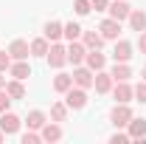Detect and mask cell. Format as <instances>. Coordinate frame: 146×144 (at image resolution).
<instances>
[{
	"label": "cell",
	"mask_w": 146,
	"mask_h": 144,
	"mask_svg": "<svg viewBox=\"0 0 146 144\" xmlns=\"http://www.w3.org/2000/svg\"><path fill=\"white\" fill-rule=\"evenodd\" d=\"M129 119H132L129 102H115V108L110 110V122H112V127H127Z\"/></svg>",
	"instance_id": "obj_2"
},
{
	"label": "cell",
	"mask_w": 146,
	"mask_h": 144,
	"mask_svg": "<svg viewBox=\"0 0 146 144\" xmlns=\"http://www.w3.org/2000/svg\"><path fill=\"white\" fill-rule=\"evenodd\" d=\"M0 88H6V76L3 73H0Z\"/></svg>",
	"instance_id": "obj_36"
},
{
	"label": "cell",
	"mask_w": 146,
	"mask_h": 144,
	"mask_svg": "<svg viewBox=\"0 0 146 144\" xmlns=\"http://www.w3.org/2000/svg\"><path fill=\"white\" fill-rule=\"evenodd\" d=\"M112 85H115V79H112V73H110V71H96V79H93L96 93H110Z\"/></svg>",
	"instance_id": "obj_12"
},
{
	"label": "cell",
	"mask_w": 146,
	"mask_h": 144,
	"mask_svg": "<svg viewBox=\"0 0 146 144\" xmlns=\"http://www.w3.org/2000/svg\"><path fill=\"white\" fill-rule=\"evenodd\" d=\"M3 139H6V133H3V130H0V141H3Z\"/></svg>",
	"instance_id": "obj_37"
},
{
	"label": "cell",
	"mask_w": 146,
	"mask_h": 144,
	"mask_svg": "<svg viewBox=\"0 0 146 144\" xmlns=\"http://www.w3.org/2000/svg\"><path fill=\"white\" fill-rule=\"evenodd\" d=\"M39 136H42V141H48V144L62 141V124L59 122H45L42 130H39Z\"/></svg>",
	"instance_id": "obj_9"
},
{
	"label": "cell",
	"mask_w": 146,
	"mask_h": 144,
	"mask_svg": "<svg viewBox=\"0 0 146 144\" xmlns=\"http://www.w3.org/2000/svg\"><path fill=\"white\" fill-rule=\"evenodd\" d=\"M112 59L115 62H129L132 59V42L129 40H115V48H112Z\"/></svg>",
	"instance_id": "obj_11"
},
{
	"label": "cell",
	"mask_w": 146,
	"mask_h": 144,
	"mask_svg": "<svg viewBox=\"0 0 146 144\" xmlns=\"http://www.w3.org/2000/svg\"><path fill=\"white\" fill-rule=\"evenodd\" d=\"M20 124H23L20 116H14L11 110H3V113H0V130H3L6 136H14V133L20 130Z\"/></svg>",
	"instance_id": "obj_8"
},
{
	"label": "cell",
	"mask_w": 146,
	"mask_h": 144,
	"mask_svg": "<svg viewBox=\"0 0 146 144\" xmlns=\"http://www.w3.org/2000/svg\"><path fill=\"white\" fill-rule=\"evenodd\" d=\"M129 11H132V6L127 0H110V6H107V14L112 20H118V23H124L129 17Z\"/></svg>",
	"instance_id": "obj_6"
},
{
	"label": "cell",
	"mask_w": 146,
	"mask_h": 144,
	"mask_svg": "<svg viewBox=\"0 0 146 144\" xmlns=\"http://www.w3.org/2000/svg\"><path fill=\"white\" fill-rule=\"evenodd\" d=\"M48 122V116L42 113V110H28V116H25V124L28 130H42V124Z\"/></svg>",
	"instance_id": "obj_22"
},
{
	"label": "cell",
	"mask_w": 146,
	"mask_h": 144,
	"mask_svg": "<svg viewBox=\"0 0 146 144\" xmlns=\"http://www.w3.org/2000/svg\"><path fill=\"white\" fill-rule=\"evenodd\" d=\"M141 79H143V82H146V65H143V68H141Z\"/></svg>",
	"instance_id": "obj_35"
},
{
	"label": "cell",
	"mask_w": 146,
	"mask_h": 144,
	"mask_svg": "<svg viewBox=\"0 0 146 144\" xmlns=\"http://www.w3.org/2000/svg\"><path fill=\"white\" fill-rule=\"evenodd\" d=\"M62 34H65V23H59V20H48L45 28H42V37H48L51 42H59Z\"/></svg>",
	"instance_id": "obj_15"
},
{
	"label": "cell",
	"mask_w": 146,
	"mask_h": 144,
	"mask_svg": "<svg viewBox=\"0 0 146 144\" xmlns=\"http://www.w3.org/2000/svg\"><path fill=\"white\" fill-rule=\"evenodd\" d=\"M6 93L11 96V102L25 99V85H23V79H6Z\"/></svg>",
	"instance_id": "obj_19"
},
{
	"label": "cell",
	"mask_w": 146,
	"mask_h": 144,
	"mask_svg": "<svg viewBox=\"0 0 146 144\" xmlns=\"http://www.w3.org/2000/svg\"><path fill=\"white\" fill-rule=\"evenodd\" d=\"M127 23H129V28L132 31H146V11H141V9H132L129 11V17H127Z\"/></svg>",
	"instance_id": "obj_18"
},
{
	"label": "cell",
	"mask_w": 146,
	"mask_h": 144,
	"mask_svg": "<svg viewBox=\"0 0 146 144\" xmlns=\"http://www.w3.org/2000/svg\"><path fill=\"white\" fill-rule=\"evenodd\" d=\"M73 11H76L79 17H84V14H90V11H93L90 0H76V3H73Z\"/></svg>",
	"instance_id": "obj_29"
},
{
	"label": "cell",
	"mask_w": 146,
	"mask_h": 144,
	"mask_svg": "<svg viewBox=\"0 0 146 144\" xmlns=\"http://www.w3.org/2000/svg\"><path fill=\"white\" fill-rule=\"evenodd\" d=\"M20 141H23V144H39L42 136H39V130H25V133L20 136Z\"/></svg>",
	"instance_id": "obj_28"
},
{
	"label": "cell",
	"mask_w": 146,
	"mask_h": 144,
	"mask_svg": "<svg viewBox=\"0 0 146 144\" xmlns=\"http://www.w3.org/2000/svg\"><path fill=\"white\" fill-rule=\"evenodd\" d=\"M68 113H70V108L65 102H56V105H51V122H65Z\"/></svg>",
	"instance_id": "obj_25"
},
{
	"label": "cell",
	"mask_w": 146,
	"mask_h": 144,
	"mask_svg": "<svg viewBox=\"0 0 146 144\" xmlns=\"http://www.w3.org/2000/svg\"><path fill=\"white\" fill-rule=\"evenodd\" d=\"M84 57H87V45H84L82 40L68 42V62H70L73 68H76V65H84Z\"/></svg>",
	"instance_id": "obj_4"
},
{
	"label": "cell",
	"mask_w": 146,
	"mask_h": 144,
	"mask_svg": "<svg viewBox=\"0 0 146 144\" xmlns=\"http://www.w3.org/2000/svg\"><path fill=\"white\" fill-rule=\"evenodd\" d=\"M9 76H11V79H23V82H25V79L31 76L28 59H14V62H11V68H9Z\"/></svg>",
	"instance_id": "obj_17"
},
{
	"label": "cell",
	"mask_w": 146,
	"mask_h": 144,
	"mask_svg": "<svg viewBox=\"0 0 146 144\" xmlns=\"http://www.w3.org/2000/svg\"><path fill=\"white\" fill-rule=\"evenodd\" d=\"M98 34L104 37V40H112V42H115V40L121 37V23H118V20H112V17L101 20V23H98Z\"/></svg>",
	"instance_id": "obj_7"
},
{
	"label": "cell",
	"mask_w": 146,
	"mask_h": 144,
	"mask_svg": "<svg viewBox=\"0 0 146 144\" xmlns=\"http://www.w3.org/2000/svg\"><path fill=\"white\" fill-rule=\"evenodd\" d=\"M9 105H11V96L6 93V88H0V113L9 110Z\"/></svg>",
	"instance_id": "obj_32"
},
{
	"label": "cell",
	"mask_w": 146,
	"mask_h": 144,
	"mask_svg": "<svg viewBox=\"0 0 146 144\" xmlns=\"http://www.w3.org/2000/svg\"><path fill=\"white\" fill-rule=\"evenodd\" d=\"M110 93H112V99H115V102H132V99H135V90H132L129 82H115Z\"/></svg>",
	"instance_id": "obj_14"
},
{
	"label": "cell",
	"mask_w": 146,
	"mask_h": 144,
	"mask_svg": "<svg viewBox=\"0 0 146 144\" xmlns=\"http://www.w3.org/2000/svg\"><path fill=\"white\" fill-rule=\"evenodd\" d=\"M132 90H135V99H138L141 105H146V82H143V79H141V82H138Z\"/></svg>",
	"instance_id": "obj_30"
},
{
	"label": "cell",
	"mask_w": 146,
	"mask_h": 144,
	"mask_svg": "<svg viewBox=\"0 0 146 144\" xmlns=\"http://www.w3.org/2000/svg\"><path fill=\"white\" fill-rule=\"evenodd\" d=\"M45 59H48L51 68H62V65H68V45H62V42H51Z\"/></svg>",
	"instance_id": "obj_3"
},
{
	"label": "cell",
	"mask_w": 146,
	"mask_h": 144,
	"mask_svg": "<svg viewBox=\"0 0 146 144\" xmlns=\"http://www.w3.org/2000/svg\"><path fill=\"white\" fill-rule=\"evenodd\" d=\"M127 141H132L129 133H127V127H115V133L110 136V144H127Z\"/></svg>",
	"instance_id": "obj_27"
},
{
	"label": "cell",
	"mask_w": 146,
	"mask_h": 144,
	"mask_svg": "<svg viewBox=\"0 0 146 144\" xmlns=\"http://www.w3.org/2000/svg\"><path fill=\"white\" fill-rule=\"evenodd\" d=\"M84 65H87L90 71H104V68H107V57L101 54V48H93V51H87V57H84Z\"/></svg>",
	"instance_id": "obj_13"
},
{
	"label": "cell",
	"mask_w": 146,
	"mask_h": 144,
	"mask_svg": "<svg viewBox=\"0 0 146 144\" xmlns=\"http://www.w3.org/2000/svg\"><path fill=\"white\" fill-rule=\"evenodd\" d=\"M90 6H93V9H96V11H107L110 0H90Z\"/></svg>",
	"instance_id": "obj_33"
},
{
	"label": "cell",
	"mask_w": 146,
	"mask_h": 144,
	"mask_svg": "<svg viewBox=\"0 0 146 144\" xmlns=\"http://www.w3.org/2000/svg\"><path fill=\"white\" fill-rule=\"evenodd\" d=\"M93 79H96V71H90L87 65H76L73 68V85H79V88H93Z\"/></svg>",
	"instance_id": "obj_5"
},
{
	"label": "cell",
	"mask_w": 146,
	"mask_h": 144,
	"mask_svg": "<svg viewBox=\"0 0 146 144\" xmlns=\"http://www.w3.org/2000/svg\"><path fill=\"white\" fill-rule=\"evenodd\" d=\"M9 54H11V59H28L31 57V42L28 40H11L9 42Z\"/></svg>",
	"instance_id": "obj_10"
},
{
	"label": "cell",
	"mask_w": 146,
	"mask_h": 144,
	"mask_svg": "<svg viewBox=\"0 0 146 144\" xmlns=\"http://www.w3.org/2000/svg\"><path fill=\"white\" fill-rule=\"evenodd\" d=\"M82 31H84V28H82V26H79V23H65V40H68V42H73V40H82Z\"/></svg>",
	"instance_id": "obj_26"
},
{
	"label": "cell",
	"mask_w": 146,
	"mask_h": 144,
	"mask_svg": "<svg viewBox=\"0 0 146 144\" xmlns=\"http://www.w3.org/2000/svg\"><path fill=\"white\" fill-rule=\"evenodd\" d=\"M138 48H141V54H146V31L138 34Z\"/></svg>",
	"instance_id": "obj_34"
},
{
	"label": "cell",
	"mask_w": 146,
	"mask_h": 144,
	"mask_svg": "<svg viewBox=\"0 0 146 144\" xmlns=\"http://www.w3.org/2000/svg\"><path fill=\"white\" fill-rule=\"evenodd\" d=\"M65 96V105L70 110H82V108H87V88H79V85H73L70 90H65L62 93Z\"/></svg>",
	"instance_id": "obj_1"
},
{
	"label": "cell",
	"mask_w": 146,
	"mask_h": 144,
	"mask_svg": "<svg viewBox=\"0 0 146 144\" xmlns=\"http://www.w3.org/2000/svg\"><path fill=\"white\" fill-rule=\"evenodd\" d=\"M11 62H14V59H11V54H9V51H0V73L9 71V68H11Z\"/></svg>",
	"instance_id": "obj_31"
},
{
	"label": "cell",
	"mask_w": 146,
	"mask_h": 144,
	"mask_svg": "<svg viewBox=\"0 0 146 144\" xmlns=\"http://www.w3.org/2000/svg\"><path fill=\"white\" fill-rule=\"evenodd\" d=\"M82 42L87 45V51H93V48H101L107 40L98 34V28H96V31H82Z\"/></svg>",
	"instance_id": "obj_20"
},
{
	"label": "cell",
	"mask_w": 146,
	"mask_h": 144,
	"mask_svg": "<svg viewBox=\"0 0 146 144\" xmlns=\"http://www.w3.org/2000/svg\"><path fill=\"white\" fill-rule=\"evenodd\" d=\"M48 48H51V40H48V37H36V40H31V57H45Z\"/></svg>",
	"instance_id": "obj_24"
},
{
	"label": "cell",
	"mask_w": 146,
	"mask_h": 144,
	"mask_svg": "<svg viewBox=\"0 0 146 144\" xmlns=\"http://www.w3.org/2000/svg\"><path fill=\"white\" fill-rule=\"evenodd\" d=\"M110 73H112V79H115V82H129L132 68H129V62H115V65L110 68Z\"/></svg>",
	"instance_id": "obj_21"
},
{
	"label": "cell",
	"mask_w": 146,
	"mask_h": 144,
	"mask_svg": "<svg viewBox=\"0 0 146 144\" xmlns=\"http://www.w3.org/2000/svg\"><path fill=\"white\" fill-rule=\"evenodd\" d=\"M73 88V73H56L54 76V90L56 93H65Z\"/></svg>",
	"instance_id": "obj_23"
},
{
	"label": "cell",
	"mask_w": 146,
	"mask_h": 144,
	"mask_svg": "<svg viewBox=\"0 0 146 144\" xmlns=\"http://www.w3.org/2000/svg\"><path fill=\"white\" fill-rule=\"evenodd\" d=\"M127 133H129V139H135V141H143L146 139V119H129V124H127Z\"/></svg>",
	"instance_id": "obj_16"
}]
</instances>
